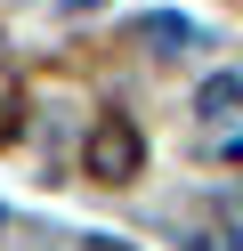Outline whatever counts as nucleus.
I'll list each match as a JSON object with an SVG mask.
<instances>
[{"label":"nucleus","instance_id":"f03ea898","mask_svg":"<svg viewBox=\"0 0 243 251\" xmlns=\"http://www.w3.org/2000/svg\"><path fill=\"white\" fill-rule=\"evenodd\" d=\"M235 105H243V81H211L203 89V114H235Z\"/></svg>","mask_w":243,"mask_h":251},{"label":"nucleus","instance_id":"7ed1b4c3","mask_svg":"<svg viewBox=\"0 0 243 251\" xmlns=\"http://www.w3.org/2000/svg\"><path fill=\"white\" fill-rule=\"evenodd\" d=\"M81 251H122V243H106V235H89V243H81Z\"/></svg>","mask_w":243,"mask_h":251},{"label":"nucleus","instance_id":"f257e3e1","mask_svg":"<svg viewBox=\"0 0 243 251\" xmlns=\"http://www.w3.org/2000/svg\"><path fill=\"white\" fill-rule=\"evenodd\" d=\"M138 130H130V122H106V130H97L89 138V170H97V178H130V170H138Z\"/></svg>","mask_w":243,"mask_h":251}]
</instances>
